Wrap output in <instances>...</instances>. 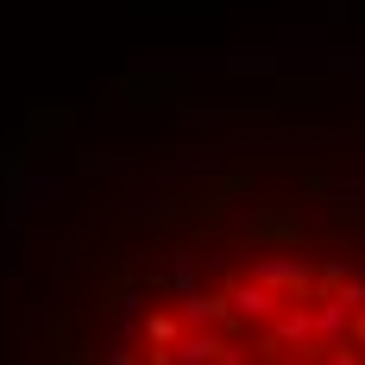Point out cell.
Here are the masks:
<instances>
[{
	"label": "cell",
	"instance_id": "1",
	"mask_svg": "<svg viewBox=\"0 0 365 365\" xmlns=\"http://www.w3.org/2000/svg\"><path fill=\"white\" fill-rule=\"evenodd\" d=\"M108 365H365V215L258 227L177 264Z\"/></svg>",
	"mask_w": 365,
	"mask_h": 365
}]
</instances>
